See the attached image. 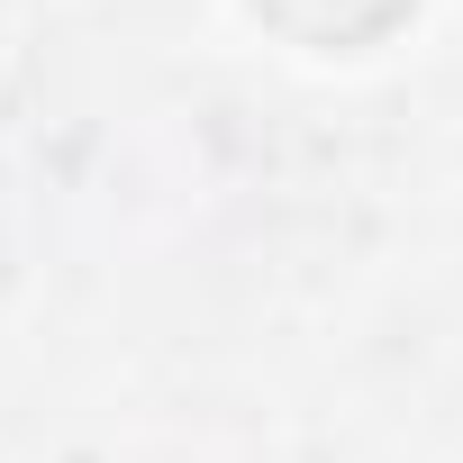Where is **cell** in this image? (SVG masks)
I'll return each mask as SVG.
<instances>
[{"label": "cell", "mask_w": 463, "mask_h": 463, "mask_svg": "<svg viewBox=\"0 0 463 463\" xmlns=\"http://www.w3.org/2000/svg\"><path fill=\"white\" fill-rule=\"evenodd\" d=\"M246 10L309 55H354V46H382L391 28H409L418 0H246Z\"/></svg>", "instance_id": "6da1fadb"}]
</instances>
